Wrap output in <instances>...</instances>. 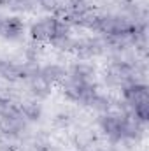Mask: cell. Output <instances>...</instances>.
Returning a JSON list of instances; mask_svg holds the SVG:
<instances>
[{
    "label": "cell",
    "mask_w": 149,
    "mask_h": 151,
    "mask_svg": "<svg viewBox=\"0 0 149 151\" xmlns=\"http://www.w3.org/2000/svg\"><path fill=\"white\" fill-rule=\"evenodd\" d=\"M25 34V23L23 19H19L18 16H11V18H2L0 19V37L16 40Z\"/></svg>",
    "instance_id": "8992f818"
},
{
    "label": "cell",
    "mask_w": 149,
    "mask_h": 151,
    "mask_svg": "<svg viewBox=\"0 0 149 151\" xmlns=\"http://www.w3.org/2000/svg\"><path fill=\"white\" fill-rule=\"evenodd\" d=\"M123 99L125 104L132 109L139 104L149 102V88L144 83H130L123 86Z\"/></svg>",
    "instance_id": "5b68a950"
},
{
    "label": "cell",
    "mask_w": 149,
    "mask_h": 151,
    "mask_svg": "<svg viewBox=\"0 0 149 151\" xmlns=\"http://www.w3.org/2000/svg\"><path fill=\"white\" fill-rule=\"evenodd\" d=\"M19 111H21L23 118L27 121H39L40 116H42V107H40L39 102H25L19 107Z\"/></svg>",
    "instance_id": "30bf717a"
},
{
    "label": "cell",
    "mask_w": 149,
    "mask_h": 151,
    "mask_svg": "<svg viewBox=\"0 0 149 151\" xmlns=\"http://www.w3.org/2000/svg\"><path fill=\"white\" fill-rule=\"evenodd\" d=\"M39 5H40L42 9L49 11V12H54V11L58 9L60 2H58V0H39Z\"/></svg>",
    "instance_id": "4fadbf2b"
},
{
    "label": "cell",
    "mask_w": 149,
    "mask_h": 151,
    "mask_svg": "<svg viewBox=\"0 0 149 151\" xmlns=\"http://www.w3.org/2000/svg\"><path fill=\"white\" fill-rule=\"evenodd\" d=\"M67 77V70L60 65H46L39 70V79L44 81L47 86L62 84V81Z\"/></svg>",
    "instance_id": "52a82bcc"
},
{
    "label": "cell",
    "mask_w": 149,
    "mask_h": 151,
    "mask_svg": "<svg viewBox=\"0 0 149 151\" xmlns=\"http://www.w3.org/2000/svg\"><path fill=\"white\" fill-rule=\"evenodd\" d=\"M135 28H137V23H132L128 18L116 16V14H107V16H98L95 32H100L105 37H119V35L133 37Z\"/></svg>",
    "instance_id": "6da1fadb"
},
{
    "label": "cell",
    "mask_w": 149,
    "mask_h": 151,
    "mask_svg": "<svg viewBox=\"0 0 149 151\" xmlns=\"http://www.w3.org/2000/svg\"><path fill=\"white\" fill-rule=\"evenodd\" d=\"M67 76L74 81H79V83H95V69L88 63H74L69 70H67Z\"/></svg>",
    "instance_id": "ba28073f"
},
{
    "label": "cell",
    "mask_w": 149,
    "mask_h": 151,
    "mask_svg": "<svg viewBox=\"0 0 149 151\" xmlns=\"http://www.w3.org/2000/svg\"><path fill=\"white\" fill-rule=\"evenodd\" d=\"M56 23H58L56 16H46V18L39 19L30 27V37L35 42H51L54 37Z\"/></svg>",
    "instance_id": "277c9868"
},
{
    "label": "cell",
    "mask_w": 149,
    "mask_h": 151,
    "mask_svg": "<svg viewBox=\"0 0 149 151\" xmlns=\"http://www.w3.org/2000/svg\"><path fill=\"white\" fill-rule=\"evenodd\" d=\"M67 118H69L67 114H58V116H56V123L62 125V127H65V125H69V119H67Z\"/></svg>",
    "instance_id": "5bb4252c"
},
{
    "label": "cell",
    "mask_w": 149,
    "mask_h": 151,
    "mask_svg": "<svg viewBox=\"0 0 149 151\" xmlns=\"http://www.w3.org/2000/svg\"><path fill=\"white\" fill-rule=\"evenodd\" d=\"M88 106L93 107V109H97V111H100V113H107L109 107H111V102H109V99H105V97H102V95L97 93V95L90 100Z\"/></svg>",
    "instance_id": "8fae6325"
},
{
    "label": "cell",
    "mask_w": 149,
    "mask_h": 151,
    "mask_svg": "<svg viewBox=\"0 0 149 151\" xmlns=\"http://www.w3.org/2000/svg\"><path fill=\"white\" fill-rule=\"evenodd\" d=\"M49 91H51V86H47L44 81H40V79H34V83H32V93L37 97V99H46L47 95H49Z\"/></svg>",
    "instance_id": "7c38bea8"
},
{
    "label": "cell",
    "mask_w": 149,
    "mask_h": 151,
    "mask_svg": "<svg viewBox=\"0 0 149 151\" xmlns=\"http://www.w3.org/2000/svg\"><path fill=\"white\" fill-rule=\"evenodd\" d=\"M25 128H27V119L23 118L19 107L11 114L0 116V132L5 137H19Z\"/></svg>",
    "instance_id": "3957f363"
},
{
    "label": "cell",
    "mask_w": 149,
    "mask_h": 151,
    "mask_svg": "<svg viewBox=\"0 0 149 151\" xmlns=\"http://www.w3.org/2000/svg\"><path fill=\"white\" fill-rule=\"evenodd\" d=\"M123 123H125V114L104 113L98 118V125H100L102 132L112 142H119L123 139Z\"/></svg>",
    "instance_id": "7a4b0ae2"
},
{
    "label": "cell",
    "mask_w": 149,
    "mask_h": 151,
    "mask_svg": "<svg viewBox=\"0 0 149 151\" xmlns=\"http://www.w3.org/2000/svg\"><path fill=\"white\" fill-rule=\"evenodd\" d=\"M2 151H18L14 146H9V144H4L2 146Z\"/></svg>",
    "instance_id": "9a60e30c"
},
{
    "label": "cell",
    "mask_w": 149,
    "mask_h": 151,
    "mask_svg": "<svg viewBox=\"0 0 149 151\" xmlns=\"http://www.w3.org/2000/svg\"><path fill=\"white\" fill-rule=\"evenodd\" d=\"M0 77L9 79V81H18V79H25L27 77V67L25 65H18L7 60L0 58Z\"/></svg>",
    "instance_id": "9c48e42d"
}]
</instances>
